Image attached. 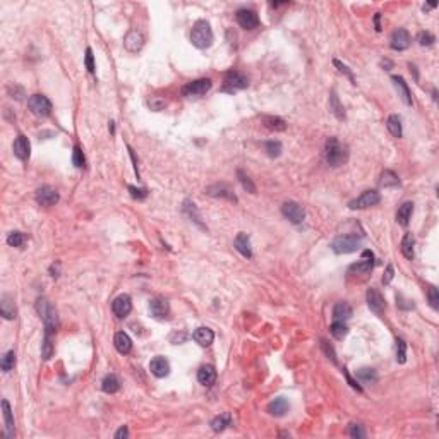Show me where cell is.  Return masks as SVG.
<instances>
[{"mask_svg":"<svg viewBox=\"0 0 439 439\" xmlns=\"http://www.w3.org/2000/svg\"><path fill=\"white\" fill-rule=\"evenodd\" d=\"M324 154H326V161H328V165L341 166L348 160V147L345 145H341L336 138H329L328 141H326Z\"/></svg>","mask_w":439,"mask_h":439,"instance_id":"obj_1","label":"cell"},{"mask_svg":"<svg viewBox=\"0 0 439 439\" xmlns=\"http://www.w3.org/2000/svg\"><path fill=\"white\" fill-rule=\"evenodd\" d=\"M36 310H38V314H40L41 319H43L45 335L52 336L53 333H57V328H59V317H57V310L53 309V305L50 304L46 298H38Z\"/></svg>","mask_w":439,"mask_h":439,"instance_id":"obj_2","label":"cell"},{"mask_svg":"<svg viewBox=\"0 0 439 439\" xmlns=\"http://www.w3.org/2000/svg\"><path fill=\"white\" fill-rule=\"evenodd\" d=\"M190 41L196 48H208L213 43V29L208 21H197L190 31Z\"/></svg>","mask_w":439,"mask_h":439,"instance_id":"obj_3","label":"cell"},{"mask_svg":"<svg viewBox=\"0 0 439 439\" xmlns=\"http://www.w3.org/2000/svg\"><path fill=\"white\" fill-rule=\"evenodd\" d=\"M360 244H362V239L357 235H338L331 242V249L336 254H350L359 249Z\"/></svg>","mask_w":439,"mask_h":439,"instance_id":"obj_4","label":"cell"},{"mask_svg":"<svg viewBox=\"0 0 439 439\" xmlns=\"http://www.w3.org/2000/svg\"><path fill=\"white\" fill-rule=\"evenodd\" d=\"M28 107L36 117H48L52 114V103L43 95H33L28 98Z\"/></svg>","mask_w":439,"mask_h":439,"instance_id":"obj_5","label":"cell"},{"mask_svg":"<svg viewBox=\"0 0 439 439\" xmlns=\"http://www.w3.org/2000/svg\"><path fill=\"white\" fill-rule=\"evenodd\" d=\"M381 203V196L378 190H366V192L360 194L357 199L350 201V204H348V208L350 209H366V208H371V206H376Z\"/></svg>","mask_w":439,"mask_h":439,"instance_id":"obj_6","label":"cell"},{"mask_svg":"<svg viewBox=\"0 0 439 439\" xmlns=\"http://www.w3.org/2000/svg\"><path fill=\"white\" fill-rule=\"evenodd\" d=\"M282 213H283V216H285L287 220H290L295 225L302 223V221H304V218H305L304 208H302V206L298 204V203H295V201H287V203H283Z\"/></svg>","mask_w":439,"mask_h":439,"instance_id":"obj_7","label":"cell"},{"mask_svg":"<svg viewBox=\"0 0 439 439\" xmlns=\"http://www.w3.org/2000/svg\"><path fill=\"white\" fill-rule=\"evenodd\" d=\"M209 89H211V79L204 77V79H197V81H192V83L185 84V86L182 88V93H184V96H189V98H192V96H203V95H206Z\"/></svg>","mask_w":439,"mask_h":439,"instance_id":"obj_8","label":"cell"},{"mask_svg":"<svg viewBox=\"0 0 439 439\" xmlns=\"http://www.w3.org/2000/svg\"><path fill=\"white\" fill-rule=\"evenodd\" d=\"M247 86H249V79H247L244 74L237 71H230L225 76V81H223L225 91H237V89H244Z\"/></svg>","mask_w":439,"mask_h":439,"instance_id":"obj_9","label":"cell"},{"mask_svg":"<svg viewBox=\"0 0 439 439\" xmlns=\"http://www.w3.org/2000/svg\"><path fill=\"white\" fill-rule=\"evenodd\" d=\"M34 197H36V203L40 206H53L59 203L60 199L57 189H53L52 185H41V187L36 190Z\"/></svg>","mask_w":439,"mask_h":439,"instance_id":"obj_10","label":"cell"},{"mask_svg":"<svg viewBox=\"0 0 439 439\" xmlns=\"http://www.w3.org/2000/svg\"><path fill=\"white\" fill-rule=\"evenodd\" d=\"M237 22H239L240 28L244 29H254L259 26V17L256 14V10L252 9H240L237 10Z\"/></svg>","mask_w":439,"mask_h":439,"instance_id":"obj_11","label":"cell"},{"mask_svg":"<svg viewBox=\"0 0 439 439\" xmlns=\"http://www.w3.org/2000/svg\"><path fill=\"white\" fill-rule=\"evenodd\" d=\"M124 46H126L127 52L131 53H138L139 50L145 46V36L139 29H131L129 33L124 38Z\"/></svg>","mask_w":439,"mask_h":439,"instance_id":"obj_12","label":"cell"},{"mask_svg":"<svg viewBox=\"0 0 439 439\" xmlns=\"http://www.w3.org/2000/svg\"><path fill=\"white\" fill-rule=\"evenodd\" d=\"M372 268H374V254H372L371 251H364L362 259H360L359 263L352 264L350 271L352 273H357V275H367Z\"/></svg>","mask_w":439,"mask_h":439,"instance_id":"obj_13","label":"cell"},{"mask_svg":"<svg viewBox=\"0 0 439 439\" xmlns=\"http://www.w3.org/2000/svg\"><path fill=\"white\" fill-rule=\"evenodd\" d=\"M367 305L372 312L383 314L384 309H386V300H384V297L381 295V292H378L376 289H369L367 290Z\"/></svg>","mask_w":439,"mask_h":439,"instance_id":"obj_14","label":"cell"},{"mask_svg":"<svg viewBox=\"0 0 439 439\" xmlns=\"http://www.w3.org/2000/svg\"><path fill=\"white\" fill-rule=\"evenodd\" d=\"M112 310H114V314L117 317H126L132 310V300H131L129 295L127 293L119 295V297L112 302Z\"/></svg>","mask_w":439,"mask_h":439,"instance_id":"obj_15","label":"cell"},{"mask_svg":"<svg viewBox=\"0 0 439 439\" xmlns=\"http://www.w3.org/2000/svg\"><path fill=\"white\" fill-rule=\"evenodd\" d=\"M412 43V36L407 29H396L393 34H391V48L393 50H407Z\"/></svg>","mask_w":439,"mask_h":439,"instance_id":"obj_16","label":"cell"},{"mask_svg":"<svg viewBox=\"0 0 439 439\" xmlns=\"http://www.w3.org/2000/svg\"><path fill=\"white\" fill-rule=\"evenodd\" d=\"M149 310L151 314H153V317H156V319H166L170 314V305L165 298L154 297L153 300L149 302Z\"/></svg>","mask_w":439,"mask_h":439,"instance_id":"obj_17","label":"cell"},{"mask_svg":"<svg viewBox=\"0 0 439 439\" xmlns=\"http://www.w3.org/2000/svg\"><path fill=\"white\" fill-rule=\"evenodd\" d=\"M12 149H14V154L19 158V160H28L29 154H31V145H29V139L26 138V136L19 134L17 138H15L14 145H12Z\"/></svg>","mask_w":439,"mask_h":439,"instance_id":"obj_18","label":"cell"},{"mask_svg":"<svg viewBox=\"0 0 439 439\" xmlns=\"http://www.w3.org/2000/svg\"><path fill=\"white\" fill-rule=\"evenodd\" d=\"M206 194H208V196H213V197H223V199H228V201H234V203H237V196L232 192V189L228 187L227 184L209 185V187L206 189Z\"/></svg>","mask_w":439,"mask_h":439,"instance_id":"obj_19","label":"cell"},{"mask_svg":"<svg viewBox=\"0 0 439 439\" xmlns=\"http://www.w3.org/2000/svg\"><path fill=\"white\" fill-rule=\"evenodd\" d=\"M149 371L153 372L156 378H165L170 372V364L165 357H154L149 362Z\"/></svg>","mask_w":439,"mask_h":439,"instance_id":"obj_20","label":"cell"},{"mask_svg":"<svg viewBox=\"0 0 439 439\" xmlns=\"http://www.w3.org/2000/svg\"><path fill=\"white\" fill-rule=\"evenodd\" d=\"M391 81H393L396 91H398V96L403 100V102H405V105H412V93H410L409 86H407L405 79H403V77H400V76H393V77H391Z\"/></svg>","mask_w":439,"mask_h":439,"instance_id":"obj_21","label":"cell"},{"mask_svg":"<svg viewBox=\"0 0 439 439\" xmlns=\"http://www.w3.org/2000/svg\"><path fill=\"white\" fill-rule=\"evenodd\" d=\"M114 345H115V348H117V352L122 353V355H127V353L132 350V340L129 338V335L124 331H119L117 335H115Z\"/></svg>","mask_w":439,"mask_h":439,"instance_id":"obj_22","label":"cell"},{"mask_svg":"<svg viewBox=\"0 0 439 439\" xmlns=\"http://www.w3.org/2000/svg\"><path fill=\"white\" fill-rule=\"evenodd\" d=\"M289 409H290L289 402H287V398H283V396L275 398L273 402L268 405V412H270L271 415H275V417H283V415L289 412Z\"/></svg>","mask_w":439,"mask_h":439,"instance_id":"obj_23","label":"cell"},{"mask_svg":"<svg viewBox=\"0 0 439 439\" xmlns=\"http://www.w3.org/2000/svg\"><path fill=\"white\" fill-rule=\"evenodd\" d=\"M197 381L203 386H213L216 381V371L213 366H203L197 371Z\"/></svg>","mask_w":439,"mask_h":439,"instance_id":"obj_24","label":"cell"},{"mask_svg":"<svg viewBox=\"0 0 439 439\" xmlns=\"http://www.w3.org/2000/svg\"><path fill=\"white\" fill-rule=\"evenodd\" d=\"M235 249L244 256V258H252V249H251V240L247 234H239L235 237L234 242Z\"/></svg>","mask_w":439,"mask_h":439,"instance_id":"obj_25","label":"cell"},{"mask_svg":"<svg viewBox=\"0 0 439 439\" xmlns=\"http://www.w3.org/2000/svg\"><path fill=\"white\" fill-rule=\"evenodd\" d=\"M192 338L201 345V347H208V345H211L213 340H215V333H213L209 328H204V326H201V328H197L196 331H194Z\"/></svg>","mask_w":439,"mask_h":439,"instance_id":"obj_26","label":"cell"},{"mask_svg":"<svg viewBox=\"0 0 439 439\" xmlns=\"http://www.w3.org/2000/svg\"><path fill=\"white\" fill-rule=\"evenodd\" d=\"M0 314H2L5 319H14L15 317V305H14V298L10 295H3L2 300H0Z\"/></svg>","mask_w":439,"mask_h":439,"instance_id":"obj_27","label":"cell"},{"mask_svg":"<svg viewBox=\"0 0 439 439\" xmlns=\"http://www.w3.org/2000/svg\"><path fill=\"white\" fill-rule=\"evenodd\" d=\"M350 317H352V307L347 302H338L335 307H333V321L345 322L347 319H350Z\"/></svg>","mask_w":439,"mask_h":439,"instance_id":"obj_28","label":"cell"},{"mask_svg":"<svg viewBox=\"0 0 439 439\" xmlns=\"http://www.w3.org/2000/svg\"><path fill=\"white\" fill-rule=\"evenodd\" d=\"M412 213H414V203H410V201L403 203L398 208V213H396V220H398V223L402 225V227H407V225H409V221L412 218Z\"/></svg>","mask_w":439,"mask_h":439,"instance_id":"obj_29","label":"cell"},{"mask_svg":"<svg viewBox=\"0 0 439 439\" xmlns=\"http://www.w3.org/2000/svg\"><path fill=\"white\" fill-rule=\"evenodd\" d=\"M261 122L264 124V126L268 127L270 131H275V132H282L287 129V124L283 119L280 117H273V115H263L261 117Z\"/></svg>","mask_w":439,"mask_h":439,"instance_id":"obj_30","label":"cell"},{"mask_svg":"<svg viewBox=\"0 0 439 439\" xmlns=\"http://www.w3.org/2000/svg\"><path fill=\"white\" fill-rule=\"evenodd\" d=\"M2 414H3V421H5V427H7V436L12 438L14 436V417H12V410H10V405L7 400H2Z\"/></svg>","mask_w":439,"mask_h":439,"instance_id":"obj_31","label":"cell"},{"mask_svg":"<svg viewBox=\"0 0 439 439\" xmlns=\"http://www.w3.org/2000/svg\"><path fill=\"white\" fill-rule=\"evenodd\" d=\"M102 390L105 391V393H108V395L117 393V391L120 390V381H119L117 376L108 374L107 378L102 381Z\"/></svg>","mask_w":439,"mask_h":439,"instance_id":"obj_32","label":"cell"},{"mask_svg":"<svg viewBox=\"0 0 439 439\" xmlns=\"http://www.w3.org/2000/svg\"><path fill=\"white\" fill-rule=\"evenodd\" d=\"M228 426H232V417L230 414H221L218 417H215L211 421V429L215 433H221L223 429H227Z\"/></svg>","mask_w":439,"mask_h":439,"instance_id":"obj_33","label":"cell"},{"mask_svg":"<svg viewBox=\"0 0 439 439\" xmlns=\"http://www.w3.org/2000/svg\"><path fill=\"white\" fill-rule=\"evenodd\" d=\"M357 378L362 381L364 384H374L378 381V372L371 367H362L357 371Z\"/></svg>","mask_w":439,"mask_h":439,"instance_id":"obj_34","label":"cell"},{"mask_svg":"<svg viewBox=\"0 0 439 439\" xmlns=\"http://www.w3.org/2000/svg\"><path fill=\"white\" fill-rule=\"evenodd\" d=\"M379 184L383 185V187H398L400 178H398V175H396L395 172H391V170H384V172L381 173Z\"/></svg>","mask_w":439,"mask_h":439,"instance_id":"obj_35","label":"cell"},{"mask_svg":"<svg viewBox=\"0 0 439 439\" xmlns=\"http://www.w3.org/2000/svg\"><path fill=\"white\" fill-rule=\"evenodd\" d=\"M386 126H388V131H390L395 138H402V134H403L402 119H400L398 115H390L388 120H386Z\"/></svg>","mask_w":439,"mask_h":439,"instance_id":"obj_36","label":"cell"},{"mask_svg":"<svg viewBox=\"0 0 439 439\" xmlns=\"http://www.w3.org/2000/svg\"><path fill=\"white\" fill-rule=\"evenodd\" d=\"M414 246H415V239L412 234H405L402 240V254L405 256L407 259L414 258Z\"/></svg>","mask_w":439,"mask_h":439,"instance_id":"obj_37","label":"cell"},{"mask_svg":"<svg viewBox=\"0 0 439 439\" xmlns=\"http://www.w3.org/2000/svg\"><path fill=\"white\" fill-rule=\"evenodd\" d=\"M329 331H331V335L336 338V340H343L345 336H347L348 333V328L345 322L341 321H333V324L329 326Z\"/></svg>","mask_w":439,"mask_h":439,"instance_id":"obj_38","label":"cell"},{"mask_svg":"<svg viewBox=\"0 0 439 439\" xmlns=\"http://www.w3.org/2000/svg\"><path fill=\"white\" fill-rule=\"evenodd\" d=\"M26 240H28V237L22 232H10L9 237H7V244L10 247H22L26 244Z\"/></svg>","mask_w":439,"mask_h":439,"instance_id":"obj_39","label":"cell"},{"mask_svg":"<svg viewBox=\"0 0 439 439\" xmlns=\"http://www.w3.org/2000/svg\"><path fill=\"white\" fill-rule=\"evenodd\" d=\"M237 177H239V180H240V184H242V187L247 190V192H251V194H256V185H254V182L251 180V177L247 175V173H244L242 170H237Z\"/></svg>","mask_w":439,"mask_h":439,"instance_id":"obj_40","label":"cell"},{"mask_svg":"<svg viewBox=\"0 0 439 439\" xmlns=\"http://www.w3.org/2000/svg\"><path fill=\"white\" fill-rule=\"evenodd\" d=\"M14 366H15V353H14V350H9L5 355L2 357L0 367H2L3 372H9V371H12Z\"/></svg>","mask_w":439,"mask_h":439,"instance_id":"obj_41","label":"cell"},{"mask_svg":"<svg viewBox=\"0 0 439 439\" xmlns=\"http://www.w3.org/2000/svg\"><path fill=\"white\" fill-rule=\"evenodd\" d=\"M396 360L398 364H405L407 360V343L403 338H396Z\"/></svg>","mask_w":439,"mask_h":439,"instance_id":"obj_42","label":"cell"},{"mask_svg":"<svg viewBox=\"0 0 439 439\" xmlns=\"http://www.w3.org/2000/svg\"><path fill=\"white\" fill-rule=\"evenodd\" d=\"M264 149H266V153L270 154L271 158H277V156H280V153H282V143L268 141V143H264Z\"/></svg>","mask_w":439,"mask_h":439,"instance_id":"obj_43","label":"cell"},{"mask_svg":"<svg viewBox=\"0 0 439 439\" xmlns=\"http://www.w3.org/2000/svg\"><path fill=\"white\" fill-rule=\"evenodd\" d=\"M184 211H185V213H189L190 218L196 221L197 225H201V227L204 228V225L201 223V216H199V213H197V209H196V204L190 203V201H185V203H184Z\"/></svg>","mask_w":439,"mask_h":439,"instance_id":"obj_44","label":"cell"},{"mask_svg":"<svg viewBox=\"0 0 439 439\" xmlns=\"http://www.w3.org/2000/svg\"><path fill=\"white\" fill-rule=\"evenodd\" d=\"M329 108H331L333 114H335L338 119H343V117H345L343 108H341L340 102H338V96H336V93H335V91L331 93V103H329Z\"/></svg>","mask_w":439,"mask_h":439,"instance_id":"obj_45","label":"cell"},{"mask_svg":"<svg viewBox=\"0 0 439 439\" xmlns=\"http://www.w3.org/2000/svg\"><path fill=\"white\" fill-rule=\"evenodd\" d=\"M41 355H43L45 360H48L50 357L53 355V345H52V336H50V335H45L43 348H41Z\"/></svg>","mask_w":439,"mask_h":439,"instance_id":"obj_46","label":"cell"},{"mask_svg":"<svg viewBox=\"0 0 439 439\" xmlns=\"http://www.w3.org/2000/svg\"><path fill=\"white\" fill-rule=\"evenodd\" d=\"M72 163L77 166V168H83L84 163H86V160H84V154H83V149H81L79 146H74V153H72Z\"/></svg>","mask_w":439,"mask_h":439,"instance_id":"obj_47","label":"cell"},{"mask_svg":"<svg viewBox=\"0 0 439 439\" xmlns=\"http://www.w3.org/2000/svg\"><path fill=\"white\" fill-rule=\"evenodd\" d=\"M417 40H419V43H421L422 46H429V45H433L434 41H436V38H434V34L429 33V31H421V33H419V36H417Z\"/></svg>","mask_w":439,"mask_h":439,"instance_id":"obj_48","label":"cell"},{"mask_svg":"<svg viewBox=\"0 0 439 439\" xmlns=\"http://www.w3.org/2000/svg\"><path fill=\"white\" fill-rule=\"evenodd\" d=\"M427 297H429L431 307L438 309L439 307V292H438L436 287H429V290H427Z\"/></svg>","mask_w":439,"mask_h":439,"instance_id":"obj_49","label":"cell"},{"mask_svg":"<svg viewBox=\"0 0 439 439\" xmlns=\"http://www.w3.org/2000/svg\"><path fill=\"white\" fill-rule=\"evenodd\" d=\"M348 436L357 438V439L366 438V431L362 429V426L360 424H350L348 426Z\"/></svg>","mask_w":439,"mask_h":439,"instance_id":"obj_50","label":"cell"},{"mask_svg":"<svg viewBox=\"0 0 439 439\" xmlns=\"http://www.w3.org/2000/svg\"><path fill=\"white\" fill-rule=\"evenodd\" d=\"M129 192H131V196L134 197V199H138V201H143V199H146V197H147V190L146 189H138V187H134V185H129Z\"/></svg>","mask_w":439,"mask_h":439,"instance_id":"obj_51","label":"cell"},{"mask_svg":"<svg viewBox=\"0 0 439 439\" xmlns=\"http://www.w3.org/2000/svg\"><path fill=\"white\" fill-rule=\"evenodd\" d=\"M321 347H322V350H324L326 355H328V359H331L333 362L336 364V353H335V350H333V347H329V345H328V341L321 340Z\"/></svg>","mask_w":439,"mask_h":439,"instance_id":"obj_52","label":"cell"},{"mask_svg":"<svg viewBox=\"0 0 439 439\" xmlns=\"http://www.w3.org/2000/svg\"><path fill=\"white\" fill-rule=\"evenodd\" d=\"M147 105L151 107V110H156L158 112V110H161V108L165 107V100L158 98V96H153V98L147 102Z\"/></svg>","mask_w":439,"mask_h":439,"instance_id":"obj_53","label":"cell"},{"mask_svg":"<svg viewBox=\"0 0 439 439\" xmlns=\"http://www.w3.org/2000/svg\"><path fill=\"white\" fill-rule=\"evenodd\" d=\"M86 67L91 74H95V60H93V50L88 48L86 50Z\"/></svg>","mask_w":439,"mask_h":439,"instance_id":"obj_54","label":"cell"},{"mask_svg":"<svg viewBox=\"0 0 439 439\" xmlns=\"http://www.w3.org/2000/svg\"><path fill=\"white\" fill-rule=\"evenodd\" d=\"M393 275H395L393 266H391V264H388L386 273H384V277H383V283H384V285H390V282L393 280Z\"/></svg>","mask_w":439,"mask_h":439,"instance_id":"obj_55","label":"cell"},{"mask_svg":"<svg viewBox=\"0 0 439 439\" xmlns=\"http://www.w3.org/2000/svg\"><path fill=\"white\" fill-rule=\"evenodd\" d=\"M343 374H345V378H347L348 384H350V386L353 388V390H357V391H359V393H362V386H359V384H357V381H353V379H352V376L348 374V371H347V369H343Z\"/></svg>","mask_w":439,"mask_h":439,"instance_id":"obj_56","label":"cell"},{"mask_svg":"<svg viewBox=\"0 0 439 439\" xmlns=\"http://www.w3.org/2000/svg\"><path fill=\"white\" fill-rule=\"evenodd\" d=\"M333 64H335V65H336V67H338V69H340V72L347 74V76H348V77H350V81H352V83H353V76H352V72H350V71H348V67H347V65H343V64H341V62H340V60H335V62H333ZM353 84H355V83H353Z\"/></svg>","mask_w":439,"mask_h":439,"instance_id":"obj_57","label":"cell"},{"mask_svg":"<svg viewBox=\"0 0 439 439\" xmlns=\"http://www.w3.org/2000/svg\"><path fill=\"white\" fill-rule=\"evenodd\" d=\"M127 436H129V431H127V427H126V426H122V427H120V429L117 431V433H115V439L127 438Z\"/></svg>","mask_w":439,"mask_h":439,"instance_id":"obj_58","label":"cell"},{"mask_svg":"<svg viewBox=\"0 0 439 439\" xmlns=\"http://www.w3.org/2000/svg\"><path fill=\"white\" fill-rule=\"evenodd\" d=\"M379 21H381V14L378 12V14L374 15V26H376V31H381V22H379Z\"/></svg>","mask_w":439,"mask_h":439,"instance_id":"obj_59","label":"cell"}]
</instances>
